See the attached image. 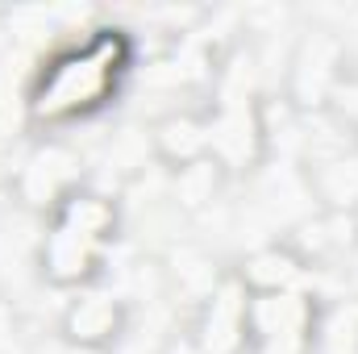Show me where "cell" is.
I'll return each instance as SVG.
<instances>
[{"label": "cell", "instance_id": "14", "mask_svg": "<svg viewBox=\"0 0 358 354\" xmlns=\"http://www.w3.org/2000/svg\"><path fill=\"white\" fill-rule=\"evenodd\" d=\"M350 134H355V142H358V121H355V125H350Z\"/></svg>", "mask_w": 358, "mask_h": 354}, {"label": "cell", "instance_id": "2", "mask_svg": "<svg viewBox=\"0 0 358 354\" xmlns=\"http://www.w3.org/2000/svg\"><path fill=\"white\" fill-rule=\"evenodd\" d=\"M117 229H121L117 200L80 187L76 196H67L46 217V229L38 238V259H34L38 275L50 288H63V292L92 288L104 275Z\"/></svg>", "mask_w": 358, "mask_h": 354}, {"label": "cell", "instance_id": "8", "mask_svg": "<svg viewBox=\"0 0 358 354\" xmlns=\"http://www.w3.org/2000/svg\"><path fill=\"white\" fill-rule=\"evenodd\" d=\"M308 271L313 267L304 263V255L292 242H267V246H255L234 275L246 283L250 296H279V292H304Z\"/></svg>", "mask_w": 358, "mask_h": 354}, {"label": "cell", "instance_id": "6", "mask_svg": "<svg viewBox=\"0 0 358 354\" xmlns=\"http://www.w3.org/2000/svg\"><path fill=\"white\" fill-rule=\"evenodd\" d=\"M129 330V309L117 292L108 288H80L63 317H59V338L71 346V351H84V354H104L113 351Z\"/></svg>", "mask_w": 358, "mask_h": 354}, {"label": "cell", "instance_id": "11", "mask_svg": "<svg viewBox=\"0 0 358 354\" xmlns=\"http://www.w3.org/2000/svg\"><path fill=\"white\" fill-rule=\"evenodd\" d=\"M313 354H358V300H338L317 309Z\"/></svg>", "mask_w": 358, "mask_h": 354}, {"label": "cell", "instance_id": "5", "mask_svg": "<svg viewBox=\"0 0 358 354\" xmlns=\"http://www.w3.org/2000/svg\"><path fill=\"white\" fill-rule=\"evenodd\" d=\"M317 309L308 292L250 296V354H313Z\"/></svg>", "mask_w": 358, "mask_h": 354}, {"label": "cell", "instance_id": "1", "mask_svg": "<svg viewBox=\"0 0 358 354\" xmlns=\"http://www.w3.org/2000/svg\"><path fill=\"white\" fill-rule=\"evenodd\" d=\"M134 67V38L117 25L92 29L84 42L59 46L29 80L25 121L34 129H63L96 117Z\"/></svg>", "mask_w": 358, "mask_h": 354}, {"label": "cell", "instance_id": "3", "mask_svg": "<svg viewBox=\"0 0 358 354\" xmlns=\"http://www.w3.org/2000/svg\"><path fill=\"white\" fill-rule=\"evenodd\" d=\"M8 187H13V196H17L21 208L50 217L67 196H76L84 187V159L63 138L38 142L21 159V167H17V176L8 179Z\"/></svg>", "mask_w": 358, "mask_h": 354}, {"label": "cell", "instance_id": "12", "mask_svg": "<svg viewBox=\"0 0 358 354\" xmlns=\"http://www.w3.org/2000/svg\"><path fill=\"white\" fill-rule=\"evenodd\" d=\"M221 179H225V171L213 159H200L192 167H179L176 179H171V200L179 204V213H200L221 192Z\"/></svg>", "mask_w": 358, "mask_h": 354}, {"label": "cell", "instance_id": "13", "mask_svg": "<svg viewBox=\"0 0 358 354\" xmlns=\"http://www.w3.org/2000/svg\"><path fill=\"white\" fill-rule=\"evenodd\" d=\"M21 342V325H17V309L0 296V354H17Z\"/></svg>", "mask_w": 358, "mask_h": 354}, {"label": "cell", "instance_id": "4", "mask_svg": "<svg viewBox=\"0 0 358 354\" xmlns=\"http://www.w3.org/2000/svg\"><path fill=\"white\" fill-rule=\"evenodd\" d=\"M187 342L196 354H250V292L234 271L196 304Z\"/></svg>", "mask_w": 358, "mask_h": 354}, {"label": "cell", "instance_id": "7", "mask_svg": "<svg viewBox=\"0 0 358 354\" xmlns=\"http://www.w3.org/2000/svg\"><path fill=\"white\" fill-rule=\"evenodd\" d=\"M346 76V50L334 34H304L296 55H292V67H287V100L292 108H300L304 117L308 113H325L329 108V96L342 84Z\"/></svg>", "mask_w": 358, "mask_h": 354}, {"label": "cell", "instance_id": "10", "mask_svg": "<svg viewBox=\"0 0 358 354\" xmlns=\"http://www.w3.org/2000/svg\"><path fill=\"white\" fill-rule=\"evenodd\" d=\"M308 192L321 200L325 213H358V150L355 155H334L313 163Z\"/></svg>", "mask_w": 358, "mask_h": 354}, {"label": "cell", "instance_id": "9", "mask_svg": "<svg viewBox=\"0 0 358 354\" xmlns=\"http://www.w3.org/2000/svg\"><path fill=\"white\" fill-rule=\"evenodd\" d=\"M150 155L159 163H167L171 171L208 159V113L179 108V113L159 117L150 125Z\"/></svg>", "mask_w": 358, "mask_h": 354}]
</instances>
